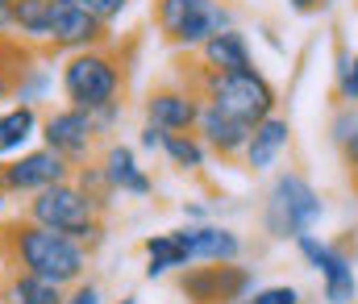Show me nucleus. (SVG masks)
Returning a JSON list of instances; mask_svg holds the SVG:
<instances>
[{
  "label": "nucleus",
  "instance_id": "obj_1",
  "mask_svg": "<svg viewBox=\"0 0 358 304\" xmlns=\"http://www.w3.org/2000/svg\"><path fill=\"white\" fill-rule=\"evenodd\" d=\"M0 254H4V267L46 275L63 288H76L80 280H88V263H92V250L80 246L71 233L38 225L29 217L0 229Z\"/></svg>",
  "mask_w": 358,
  "mask_h": 304
},
{
  "label": "nucleus",
  "instance_id": "obj_2",
  "mask_svg": "<svg viewBox=\"0 0 358 304\" xmlns=\"http://www.w3.org/2000/svg\"><path fill=\"white\" fill-rule=\"evenodd\" d=\"M325 217V201L321 192L313 188V180L296 167L279 171L267 184V196H263V233L275 242H296L300 233H313Z\"/></svg>",
  "mask_w": 358,
  "mask_h": 304
},
{
  "label": "nucleus",
  "instance_id": "obj_3",
  "mask_svg": "<svg viewBox=\"0 0 358 304\" xmlns=\"http://www.w3.org/2000/svg\"><path fill=\"white\" fill-rule=\"evenodd\" d=\"M59 88H63V101L76 104V108H88V113H100L108 104H121V88H125L121 59L108 46L63 55Z\"/></svg>",
  "mask_w": 358,
  "mask_h": 304
},
{
  "label": "nucleus",
  "instance_id": "obj_4",
  "mask_svg": "<svg viewBox=\"0 0 358 304\" xmlns=\"http://www.w3.org/2000/svg\"><path fill=\"white\" fill-rule=\"evenodd\" d=\"M25 217H29V221H38V225H50V229L71 233L80 246H88L92 254H96V246L104 242L100 208H96L92 196L76 184V175H71V180H63V184L42 188L38 196H29V201H25Z\"/></svg>",
  "mask_w": 358,
  "mask_h": 304
},
{
  "label": "nucleus",
  "instance_id": "obj_5",
  "mask_svg": "<svg viewBox=\"0 0 358 304\" xmlns=\"http://www.w3.org/2000/svg\"><path fill=\"white\" fill-rule=\"evenodd\" d=\"M200 75V96L208 104H217L221 113L246 121V125H259L267 121L271 113H279V92L267 75L255 67V71H196Z\"/></svg>",
  "mask_w": 358,
  "mask_h": 304
},
{
  "label": "nucleus",
  "instance_id": "obj_6",
  "mask_svg": "<svg viewBox=\"0 0 358 304\" xmlns=\"http://www.w3.org/2000/svg\"><path fill=\"white\" fill-rule=\"evenodd\" d=\"M155 25L176 50H200L213 34L234 29V8L221 0H155Z\"/></svg>",
  "mask_w": 358,
  "mask_h": 304
},
{
  "label": "nucleus",
  "instance_id": "obj_7",
  "mask_svg": "<svg viewBox=\"0 0 358 304\" xmlns=\"http://www.w3.org/2000/svg\"><path fill=\"white\" fill-rule=\"evenodd\" d=\"M179 292L187 304H238L259 292V280L242 263H192L179 271Z\"/></svg>",
  "mask_w": 358,
  "mask_h": 304
},
{
  "label": "nucleus",
  "instance_id": "obj_8",
  "mask_svg": "<svg viewBox=\"0 0 358 304\" xmlns=\"http://www.w3.org/2000/svg\"><path fill=\"white\" fill-rule=\"evenodd\" d=\"M292 246L321 275L325 304H355L358 301V275H355V259H350L346 242H321L317 233H300Z\"/></svg>",
  "mask_w": 358,
  "mask_h": 304
},
{
  "label": "nucleus",
  "instance_id": "obj_9",
  "mask_svg": "<svg viewBox=\"0 0 358 304\" xmlns=\"http://www.w3.org/2000/svg\"><path fill=\"white\" fill-rule=\"evenodd\" d=\"M100 142H104V133H100V125H96V117H92L88 108L63 104V108H55V113L42 117V146L59 150L71 167H84L96 154Z\"/></svg>",
  "mask_w": 358,
  "mask_h": 304
},
{
  "label": "nucleus",
  "instance_id": "obj_10",
  "mask_svg": "<svg viewBox=\"0 0 358 304\" xmlns=\"http://www.w3.org/2000/svg\"><path fill=\"white\" fill-rule=\"evenodd\" d=\"M71 175H76V167H71L59 150H50V146H29V150H21L17 159H4V163H0V184L8 188V196H21V201L38 196L42 188L63 184V180H71Z\"/></svg>",
  "mask_w": 358,
  "mask_h": 304
},
{
  "label": "nucleus",
  "instance_id": "obj_11",
  "mask_svg": "<svg viewBox=\"0 0 358 304\" xmlns=\"http://www.w3.org/2000/svg\"><path fill=\"white\" fill-rule=\"evenodd\" d=\"M92 46H108V25L100 17H92L80 0H55L50 8V50L59 55H76Z\"/></svg>",
  "mask_w": 358,
  "mask_h": 304
},
{
  "label": "nucleus",
  "instance_id": "obj_12",
  "mask_svg": "<svg viewBox=\"0 0 358 304\" xmlns=\"http://www.w3.org/2000/svg\"><path fill=\"white\" fill-rule=\"evenodd\" d=\"M171 233L192 254V263H242V254H246L242 233L221 225V221H187V225H179Z\"/></svg>",
  "mask_w": 358,
  "mask_h": 304
},
{
  "label": "nucleus",
  "instance_id": "obj_13",
  "mask_svg": "<svg viewBox=\"0 0 358 304\" xmlns=\"http://www.w3.org/2000/svg\"><path fill=\"white\" fill-rule=\"evenodd\" d=\"M200 108H204V96L196 88H155L142 101L146 121L159 125V129H167V133H196Z\"/></svg>",
  "mask_w": 358,
  "mask_h": 304
},
{
  "label": "nucleus",
  "instance_id": "obj_14",
  "mask_svg": "<svg viewBox=\"0 0 358 304\" xmlns=\"http://www.w3.org/2000/svg\"><path fill=\"white\" fill-rule=\"evenodd\" d=\"M196 133H200V142H204L213 154H221V159H242V150H246L255 125H246V121H238V117H229V113H221L217 104L204 101L200 121H196Z\"/></svg>",
  "mask_w": 358,
  "mask_h": 304
},
{
  "label": "nucleus",
  "instance_id": "obj_15",
  "mask_svg": "<svg viewBox=\"0 0 358 304\" xmlns=\"http://www.w3.org/2000/svg\"><path fill=\"white\" fill-rule=\"evenodd\" d=\"M287 146H292V121L283 113H271L267 121L255 125V133H250V142L242 150V163H246L250 175H263L287 154Z\"/></svg>",
  "mask_w": 358,
  "mask_h": 304
},
{
  "label": "nucleus",
  "instance_id": "obj_16",
  "mask_svg": "<svg viewBox=\"0 0 358 304\" xmlns=\"http://www.w3.org/2000/svg\"><path fill=\"white\" fill-rule=\"evenodd\" d=\"M100 167H104L108 184L117 188V196H134V201H142V196H150V192H155L150 175L138 167V154H134V146H125V142H104Z\"/></svg>",
  "mask_w": 358,
  "mask_h": 304
},
{
  "label": "nucleus",
  "instance_id": "obj_17",
  "mask_svg": "<svg viewBox=\"0 0 358 304\" xmlns=\"http://www.w3.org/2000/svg\"><path fill=\"white\" fill-rule=\"evenodd\" d=\"M196 55H200V67H204V71H255L250 42H246V34H242L238 25L213 34Z\"/></svg>",
  "mask_w": 358,
  "mask_h": 304
},
{
  "label": "nucleus",
  "instance_id": "obj_18",
  "mask_svg": "<svg viewBox=\"0 0 358 304\" xmlns=\"http://www.w3.org/2000/svg\"><path fill=\"white\" fill-rule=\"evenodd\" d=\"M42 138V113L38 104H8L0 108V163L17 159L21 150H29V142Z\"/></svg>",
  "mask_w": 358,
  "mask_h": 304
},
{
  "label": "nucleus",
  "instance_id": "obj_19",
  "mask_svg": "<svg viewBox=\"0 0 358 304\" xmlns=\"http://www.w3.org/2000/svg\"><path fill=\"white\" fill-rule=\"evenodd\" d=\"M0 296H8L13 304H63L67 288H63V284H55V280H46V275H34V271L4 267Z\"/></svg>",
  "mask_w": 358,
  "mask_h": 304
},
{
  "label": "nucleus",
  "instance_id": "obj_20",
  "mask_svg": "<svg viewBox=\"0 0 358 304\" xmlns=\"http://www.w3.org/2000/svg\"><path fill=\"white\" fill-rule=\"evenodd\" d=\"M142 254H146V280H163V275H176V271L192 267V254L179 246V238L171 229L167 233H150L142 242Z\"/></svg>",
  "mask_w": 358,
  "mask_h": 304
},
{
  "label": "nucleus",
  "instance_id": "obj_21",
  "mask_svg": "<svg viewBox=\"0 0 358 304\" xmlns=\"http://www.w3.org/2000/svg\"><path fill=\"white\" fill-rule=\"evenodd\" d=\"M50 8L55 0H13V38L25 46H50Z\"/></svg>",
  "mask_w": 358,
  "mask_h": 304
},
{
  "label": "nucleus",
  "instance_id": "obj_22",
  "mask_svg": "<svg viewBox=\"0 0 358 304\" xmlns=\"http://www.w3.org/2000/svg\"><path fill=\"white\" fill-rule=\"evenodd\" d=\"M329 142L346 159V167L358 175V104H338L329 113Z\"/></svg>",
  "mask_w": 358,
  "mask_h": 304
},
{
  "label": "nucleus",
  "instance_id": "obj_23",
  "mask_svg": "<svg viewBox=\"0 0 358 304\" xmlns=\"http://www.w3.org/2000/svg\"><path fill=\"white\" fill-rule=\"evenodd\" d=\"M163 154L176 171H187V175H200L208 163V146L200 142V133H167Z\"/></svg>",
  "mask_w": 358,
  "mask_h": 304
},
{
  "label": "nucleus",
  "instance_id": "obj_24",
  "mask_svg": "<svg viewBox=\"0 0 358 304\" xmlns=\"http://www.w3.org/2000/svg\"><path fill=\"white\" fill-rule=\"evenodd\" d=\"M29 63H34V55H29V46L21 38L17 42H4L0 38V104L17 96V80H21V71Z\"/></svg>",
  "mask_w": 358,
  "mask_h": 304
},
{
  "label": "nucleus",
  "instance_id": "obj_25",
  "mask_svg": "<svg viewBox=\"0 0 358 304\" xmlns=\"http://www.w3.org/2000/svg\"><path fill=\"white\" fill-rule=\"evenodd\" d=\"M50 88H55V71L46 67V63H29L25 71H21V80H17V104H42L50 96Z\"/></svg>",
  "mask_w": 358,
  "mask_h": 304
},
{
  "label": "nucleus",
  "instance_id": "obj_26",
  "mask_svg": "<svg viewBox=\"0 0 358 304\" xmlns=\"http://www.w3.org/2000/svg\"><path fill=\"white\" fill-rule=\"evenodd\" d=\"M76 184L88 192L92 204H96L100 212H104V208L113 204V196H117V188L108 184V175H104V167H100V163H84V167H76Z\"/></svg>",
  "mask_w": 358,
  "mask_h": 304
},
{
  "label": "nucleus",
  "instance_id": "obj_27",
  "mask_svg": "<svg viewBox=\"0 0 358 304\" xmlns=\"http://www.w3.org/2000/svg\"><path fill=\"white\" fill-rule=\"evenodd\" d=\"M334 84H338V101L358 104V55H350L338 42V63H334Z\"/></svg>",
  "mask_w": 358,
  "mask_h": 304
},
{
  "label": "nucleus",
  "instance_id": "obj_28",
  "mask_svg": "<svg viewBox=\"0 0 358 304\" xmlns=\"http://www.w3.org/2000/svg\"><path fill=\"white\" fill-rule=\"evenodd\" d=\"M255 304H300V288H292V284H271V288H259Z\"/></svg>",
  "mask_w": 358,
  "mask_h": 304
},
{
  "label": "nucleus",
  "instance_id": "obj_29",
  "mask_svg": "<svg viewBox=\"0 0 358 304\" xmlns=\"http://www.w3.org/2000/svg\"><path fill=\"white\" fill-rule=\"evenodd\" d=\"M84 8H88L92 17H100L104 25H113L117 17H125V8H129V0H80Z\"/></svg>",
  "mask_w": 358,
  "mask_h": 304
},
{
  "label": "nucleus",
  "instance_id": "obj_30",
  "mask_svg": "<svg viewBox=\"0 0 358 304\" xmlns=\"http://www.w3.org/2000/svg\"><path fill=\"white\" fill-rule=\"evenodd\" d=\"M63 304H104V296H100V288H96L92 280H80L76 288H67Z\"/></svg>",
  "mask_w": 358,
  "mask_h": 304
},
{
  "label": "nucleus",
  "instance_id": "obj_31",
  "mask_svg": "<svg viewBox=\"0 0 358 304\" xmlns=\"http://www.w3.org/2000/svg\"><path fill=\"white\" fill-rule=\"evenodd\" d=\"M163 142H167V129H159V125H150V121L138 129V146H142V150H163Z\"/></svg>",
  "mask_w": 358,
  "mask_h": 304
},
{
  "label": "nucleus",
  "instance_id": "obj_32",
  "mask_svg": "<svg viewBox=\"0 0 358 304\" xmlns=\"http://www.w3.org/2000/svg\"><path fill=\"white\" fill-rule=\"evenodd\" d=\"M329 0H287V8L292 13H300V17H308V13H321Z\"/></svg>",
  "mask_w": 358,
  "mask_h": 304
},
{
  "label": "nucleus",
  "instance_id": "obj_33",
  "mask_svg": "<svg viewBox=\"0 0 358 304\" xmlns=\"http://www.w3.org/2000/svg\"><path fill=\"white\" fill-rule=\"evenodd\" d=\"M183 217H187V221H213V217H208V208H204L200 201L183 204Z\"/></svg>",
  "mask_w": 358,
  "mask_h": 304
},
{
  "label": "nucleus",
  "instance_id": "obj_34",
  "mask_svg": "<svg viewBox=\"0 0 358 304\" xmlns=\"http://www.w3.org/2000/svg\"><path fill=\"white\" fill-rule=\"evenodd\" d=\"M0 34H13V4L0 0Z\"/></svg>",
  "mask_w": 358,
  "mask_h": 304
},
{
  "label": "nucleus",
  "instance_id": "obj_35",
  "mask_svg": "<svg viewBox=\"0 0 358 304\" xmlns=\"http://www.w3.org/2000/svg\"><path fill=\"white\" fill-rule=\"evenodd\" d=\"M4 204H8V188L0 184V212H4Z\"/></svg>",
  "mask_w": 358,
  "mask_h": 304
},
{
  "label": "nucleus",
  "instance_id": "obj_36",
  "mask_svg": "<svg viewBox=\"0 0 358 304\" xmlns=\"http://www.w3.org/2000/svg\"><path fill=\"white\" fill-rule=\"evenodd\" d=\"M117 304H138V296H125V301H117Z\"/></svg>",
  "mask_w": 358,
  "mask_h": 304
},
{
  "label": "nucleus",
  "instance_id": "obj_37",
  "mask_svg": "<svg viewBox=\"0 0 358 304\" xmlns=\"http://www.w3.org/2000/svg\"><path fill=\"white\" fill-rule=\"evenodd\" d=\"M238 304H255V301H238Z\"/></svg>",
  "mask_w": 358,
  "mask_h": 304
},
{
  "label": "nucleus",
  "instance_id": "obj_38",
  "mask_svg": "<svg viewBox=\"0 0 358 304\" xmlns=\"http://www.w3.org/2000/svg\"><path fill=\"white\" fill-rule=\"evenodd\" d=\"M8 4H13V0H8Z\"/></svg>",
  "mask_w": 358,
  "mask_h": 304
}]
</instances>
